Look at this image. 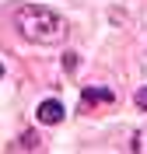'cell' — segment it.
Here are the masks:
<instances>
[{"label": "cell", "instance_id": "5", "mask_svg": "<svg viewBox=\"0 0 147 154\" xmlns=\"http://www.w3.org/2000/svg\"><path fill=\"white\" fill-rule=\"evenodd\" d=\"M0 77H4V67H0Z\"/></svg>", "mask_w": 147, "mask_h": 154}, {"label": "cell", "instance_id": "1", "mask_svg": "<svg viewBox=\"0 0 147 154\" xmlns=\"http://www.w3.org/2000/svg\"><path fill=\"white\" fill-rule=\"evenodd\" d=\"M18 32L28 42L56 46V42L67 38V21L60 18L56 11H46V7H21L18 11Z\"/></svg>", "mask_w": 147, "mask_h": 154}, {"label": "cell", "instance_id": "4", "mask_svg": "<svg viewBox=\"0 0 147 154\" xmlns=\"http://www.w3.org/2000/svg\"><path fill=\"white\" fill-rule=\"evenodd\" d=\"M137 109H147V88H140V91H137Z\"/></svg>", "mask_w": 147, "mask_h": 154}, {"label": "cell", "instance_id": "3", "mask_svg": "<svg viewBox=\"0 0 147 154\" xmlns=\"http://www.w3.org/2000/svg\"><path fill=\"white\" fill-rule=\"evenodd\" d=\"M84 102L88 105H105V102H112V91L109 88H84Z\"/></svg>", "mask_w": 147, "mask_h": 154}, {"label": "cell", "instance_id": "2", "mask_svg": "<svg viewBox=\"0 0 147 154\" xmlns=\"http://www.w3.org/2000/svg\"><path fill=\"white\" fill-rule=\"evenodd\" d=\"M63 119V102H56V98H46V102H39V123L53 126Z\"/></svg>", "mask_w": 147, "mask_h": 154}]
</instances>
